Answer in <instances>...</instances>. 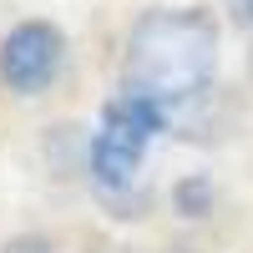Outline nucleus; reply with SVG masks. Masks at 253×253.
Here are the masks:
<instances>
[{
    "instance_id": "1",
    "label": "nucleus",
    "mask_w": 253,
    "mask_h": 253,
    "mask_svg": "<svg viewBox=\"0 0 253 253\" xmlns=\"http://www.w3.org/2000/svg\"><path fill=\"white\" fill-rule=\"evenodd\" d=\"M218 71V26L208 10H147L126 31L122 86L157 107L193 101Z\"/></svg>"
},
{
    "instance_id": "2",
    "label": "nucleus",
    "mask_w": 253,
    "mask_h": 253,
    "mask_svg": "<svg viewBox=\"0 0 253 253\" xmlns=\"http://www.w3.org/2000/svg\"><path fill=\"white\" fill-rule=\"evenodd\" d=\"M157 132H162V107L122 86L107 101L101 122H96V137H91V177L101 187H126V182L137 177V167H142V157H147V147H152Z\"/></svg>"
},
{
    "instance_id": "3",
    "label": "nucleus",
    "mask_w": 253,
    "mask_h": 253,
    "mask_svg": "<svg viewBox=\"0 0 253 253\" xmlns=\"http://www.w3.org/2000/svg\"><path fill=\"white\" fill-rule=\"evenodd\" d=\"M61 61H66V36L51 20H20L0 41V81L15 96H41L61 76Z\"/></svg>"
},
{
    "instance_id": "4",
    "label": "nucleus",
    "mask_w": 253,
    "mask_h": 253,
    "mask_svg": "<svg viewBox=\"0 0 253 253\" xmlns=\"http://www.w3.org/2000/svg\"><path fill=\"white\" fill-rule=\"evenodd\" d=\"M177 203H182L187 218H198L203 203H208V182H187V187H177Z\"/></svg>"
},
{
    "instance_id": "5",
    "label": "nucleus",
    "mask_w": 253,
    "mask_h": 253,
    "mask_svg": "<svg viewBox=\"0 0 253 253\" xmlns=\"http://www.w3.org/2000/svg\"><path fill=\"white\" fill-rule=\"evenodd\" d=\"M0 253H56L46 238H15V243H5Z\"/></svg>"
},
{
    "instance_id": "6",
    "label": "nucleus",
    "mask_w": 253,
    "mask_h": 253,
    "mask_svg": "<svg viewBox=\"0 0 253 253\" xmlns=\"http://www.w3.org/2000/svg\"><path fill=\"white\" fill-rule=\"evenodd\" d=\"M228 10H233V20H243V26H253V0H228Z\"/></svg>"
},
{
    "instance_id": "7",
    "label": "nucleus",
    "mask_w": 253,
    "mask_h": 253,
    "mask_svg": "<svg viewBox=\"0 0 253 253\" xmlns=\"http://www.w3.org/2000/svg\"><path fill=\"white\" fill-rule=\"evenodd\" d=\"M248 76H253V51H248Z\"/></svg>"
}]
</instances>
